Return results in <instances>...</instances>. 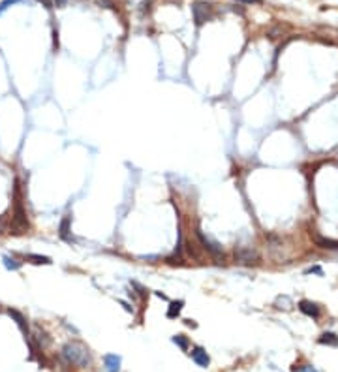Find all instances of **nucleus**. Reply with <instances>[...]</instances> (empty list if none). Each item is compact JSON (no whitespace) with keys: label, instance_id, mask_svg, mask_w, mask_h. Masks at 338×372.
Returning <instances> with one entry per match:
<instances>
[{"label":"nucleus","instance_id":"f257e3e1","mask_svg":"<svg viewBox=\"0 0 338 372\" xmlns=\"http://www.w3.org/2000/svg\"><path fill=\"white\" fill-rule=\"evenodd\" d=\"M62 356L68 361L70 364H76V366H88L92 363V357H90V352L84 348L81 342H68L64 348H62Z\"/></svg>","mask_w":338,"mask_h":372},{"label":"nucleus","instance_id":"f03ea898","mask_svg":"<svg viewBox=\"0 0 338 372\" xmlns=\"http://www.w3.org/2000/svg\"><path fill=\"white\" fill-rule=\"evenodd\" d=\"M198 239H200V242L203 244V248H205V250H207V252L212 258H218V260H220V258H224L222 246H220L216 240L210 239V237H207V235L201 232V230H198Z\"/></svg>","mask_w":338,"mask_h":372},{"label":"nucleus","instance_id":"7ed1b4c3","mask_svg":"<svg viewBox=\"0 0 338 372\" xmlns=\"http://www.w3.org/2000/svg\"><path fill=\"white\" fill-rule=\"evenodd\" d=\"M192 14L196 19V24H203L205 21L210 19V6L205 2H196L192 4Z\"/></svg>","mask_w":338,"mask_h":372},{"label":"nucleus","instance_id":"20e7f679","mask_svg":"<svg viewBox=\"0 0 338 372\" xmlns=\"http://www.w3.org/2000/svg\"><path fill=\"white\" fill-rule=\"evenodd\" d=\"M235 258H237L238 264H244V265H250V264H256L258 262V254L250 250V248H240L235 252Z\"/></svg>","mask_w":338,"mask_h":372},{"label":"nucleus","instance_id":"39448f33","mask_svg":"<svg viewBox=\"0 0 338 372\" xmlns=\"http://www.w3.org/2000/svg\"><path fill=\"white\" fill-rule=\"evenodd\" d=\"M299 308L302 314H306V316H310V318H314V320H318L320 318V314H322V312H320V306H318L316 302H310V301H300Z\"/></svg>","mask_w":338,"mask_h":372},{"label":"nucleus","instance_id":"423d86ee","mask_svg":"<svg viewBox=\"0 0 338 372\" xmlns=\"http://www.w3.org/2000/svg\"><path fill=\"white\" fill-rule=\"evenodd\" d=\"M104 363H106V368L108 372H118L120 370V357L116 354H108L104 357Z\"/></svg>","mask_w":338,"mask_h":372},{"label":"nucleus","instance_id":"0eeeda50","mask_svg":"<svg viewBox=\"0 0 338 372\" xmlns=\"http://www.w3.org/2000/svg\"><path fill=\"white\" fill-rule=\"evenodd\" d=\"M192 359L200 364V366H208V363H210V357H208V354L203 348H194Z\"/></svg>","mask_w":338,"mask_h":372},{"label":"nucleus","instance_id":"6e6552de","mask_svg":"<svg viewBox=\"0 0 338 372\" xmlns=\"http://www.w3.org/2000/svg\"><path fill=\"white\" fill-rule=\"evenodd\" d=\"M184 306V301H173L168 308V318H177L180 314V310Z\"/></svg>","mask_w":338,"mask_h":372},{"label":"nucleus","instance_id":"1a4fd4ad","mask_svg":"<svg viewBox=\"0 0 338 372\" xmlns=\"http://www.w3.org/2000/svg\"><path fill=\"white\" fill-rule=\"evenodd\" d=\"M320 344H327V346H338V334L323 333L322 336H320Z\"/></svg>","mask_w":338,"mask_h":372},{"label":"nucleus","instance_id":"9d476101","mask_svg":"<svg viewBox=\"0 0 338 372\" xmlns=\"http://www.w3.org/2000/svg\"><path fill=\"white\" fill-rule=\"evenodd\" d=\"M26 260H30L32 264H44V265H51L53 262H51V258H47V256H40V254H28L26 256Z\"/></svg>","mask_w":338,"mask_h":372},{"label":"nucleus","instance_id":"9b49d317","mask_svg":"<svg viewBox=\"0 0 338 372\" xmlns=\"http://www.w3.org/2000/svg\"><path fill=\"white\" fill-rule=\"evenodd\" d=\"M8 314H10V316H12L14 320H16L17 326L21 327V329H23L24 333H26V327H24V316H23V314H21V312H17V310H8Z\"/></svg>","mask_w":338,"mask_h":372},{"label":"nucleus","instance_id":"f8f14e48","mask_svg":"<svg viewBox=\"0 0 338 372\" xmlns=\"http://www.w3.org/2000/svg\"><path fill=\"white\" fill-rule=\"evenodd\" d=\"M70 216H64V220L60 222V237L64 240H70Z\"/></svg>","mask_w":338,"mask_h":372},{"label":"nucleus","instance_id":"ddd939ff","mask_svg":"<svg viewBox=\"0 0 338 372\" xmlns=\"http://www.w3.org/2000/svg\"><path fill=\"white\" fill-rule=\"evenodd\" d=\"M4 265H6V269H10V271H17L21 267V262H17L16 258L4 256Z\"/></svg>","mask_w":338,"mask_h":372},{"label":"nucleus","instance_id":"4468645a","mask_svg":"<svg viewBox=\"0 0 338 372\" xmlns=\"http://www.w3.org/2000/svg\"><path fill=\"white\" fill-rule=\"evenodd\" d=\"M316 242H318V246H322V248H338L336 240L323 239V237H316Z\"/></svg>","mask_w":338,"mask_h":372},{"label":"nucleus","instance_id":"2eb2a0df","mask_svg":"<svg viewBox=\"0 0 338 372\" xmlns=\"http://www.w3.org/2000/svg\"><path fill=\"white\" fill-rule=\"evenodd\" d=\"M173 342H175V344H178V346H180L182 350L188 348V340L184 338V334H178V336H173Z\"/></svg>","mask_w":338,"mask_h":372},{"label":"nucleus","instance_id":"dca6fc26","mask_svg":"<svg viewBox=\"0 0 338 372\" xmlns=\"http://www.w3.org/2000/svg\"><path fill=\"white\" fill-rule=\"evenodd\" d=\"M16 2H21V0H2V2H0V14H4L10 6H14Z\"/></svg>","mask_w":338,"mask_h":372},{"label":"nucleus","instance_id":"f3484780","mask_svg":"<svg viewBox=\"0 0 338 372\" xmlns=\"http://www.w3.org/2000/svg\"><path fill=\"white\" fill-rule=\"evenodd\" d=\"M293 372H320V370H316L314 366H310V364H302V366H295Z\"/></svg>","mask_w":338,"mask_h":372},{"label":"nucleus","instance_id":"a211bd4d","mask_svg":"<svg viewBox=\"0 0 338 372\" xmlns=\"http://www.w3.org/2000/svg\"><path fill=\"white\" fill-rule=\"evenodd\" d=\"M40 2H44V6H46V8H49V10L53 8V0H40Z\"/></svg>","mask_w":338,"mask_h":372},{"label":"nucleus","instance_id":"6ab92c4d","mask_svg":"<svg viewBox=\"0 0 338 372\" xmlns=\"http://www.w3.org/2000/svg\"><path fill=\"white\" fill-rule=\"evenodd\" d=\"M66 2H68V0H54V4H56V6H58V8H62V6H64V4H66Z\"/></svg>","mask_w":338,"mask_h":372},{"label":"nucleus","instance_id":"aec40b11","mask_svg":"<svg viewBox=\"0 0 338 372\" xmlns=\"http://www.w3.org/2000/svg\"><path fill=\"white\" fill-rule=\"evenodd\" d=\"M240 2H260V0H240Z\"/></svg>","mask_w":338,"mask_h":372}]
</instances>
